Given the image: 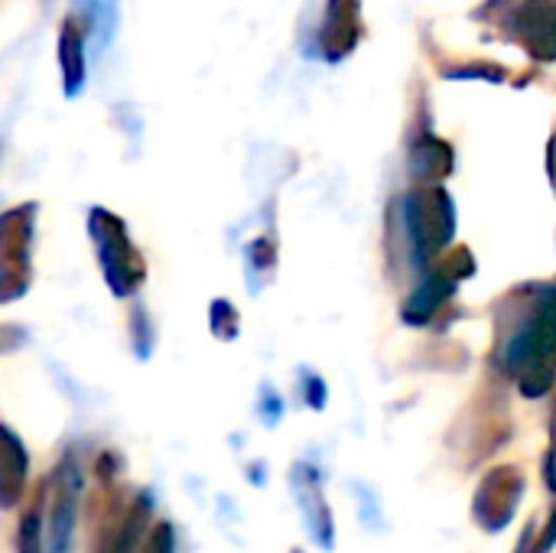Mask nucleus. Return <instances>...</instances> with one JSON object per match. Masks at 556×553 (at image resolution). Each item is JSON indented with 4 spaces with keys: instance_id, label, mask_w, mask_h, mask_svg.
Segmentation results:
<instances>
[{
    "instance_id": "f257e3e1",
    "label": "nucleus",
    "mask_w": 556,
    "mask_h": 553,
    "mask_svg": "<svg viewBox=\"0 0 556 553\" xmlns=\"http://www.w3.org/2000/svg\"><path fill=\"white\" fill-rule=\"evenodd\" d=\"M498 365L531 401L556 385V287H518L498 306Z\"/></svg>"
},
{
    "instance_id": "f03ea898",
    "label": "nucleus",
    "mask_w": 556,
    "mask_h": 553,
    "mask_svg": "<svg viewBox=\"0 0 556 553\" xmlns=\"http://www.w3.org/2000/svg\"><path fill=\"white\" fill-rule=\"evenodd\" d=\"M414 267H430L456 235V205L443 186H417L394 209Z\"/></svg>"
},
{
    "instance_id": "7ed1b4c3",
    "label": "nucleus",
    "mask_w": 556,
    "mask_h": 553,
    "mask_svg": "<svg viewBox=\"0 0 556 553\" xmlns=\"http://www.w3.org/2000/svg\"><path fill=\"white\" fill-rule=\"evenodd\" d=\"M472 16L534 62H556V0H485Z\"/></svg>"
},
{
    "instance_id": "20e7f679",
    "label": "nucleus",
    "mask_w": 556,
    "mask_h": 553,
    "mask_svg": "<svg viewBox=\"0 0 556 553\" xmlns=\"http://www.w3.org/2000/svg\"><path fill=\"white\" fill-rule=\"evenodd\" d=\"M88 235L94 241L101 274H104V284L111 287V293L114 297L137 293V287L147 277V267H143V257L137 254V248L130 244L127 225L108 209H91L88 212Z\"/></svg>"
},
{
    "instance_id": "39448f33",
    "label": "nucleus",
    "mask_w": 556,
    "mask_h": 553,
    "mask_svg": "<svg viewBox=\"0 0 556 553\" xmlns=\"http://www.w3.org/2000/svg\"><path fill=\"white\" fill-rule=\"evenodd\" d=\"M33 222L36 202L16 205L0 218V254H3V277L0 297L3 303L16 300L29 287V244H33Z\"/></svg>"
},
{
    "instance_id": "423d86ee",
    "label": "nucleus",
    "mask_w": 556,
    "mask_h": 553,
    "mask_svg": "<svg viewBox=\"0 0 556 553\" xmlns=\"http://www.w3.org/2000/svg\"><path fill=\"white\" fill-rule=\"evenodd\" d=\"M52 495L46 508V553H72L78 492H81V466L75 456H62L52 479Z\"/></svg>"
},
{
    "instance_id": "0eeeda50",
    "label": "nucleus",
    "mask_w": 556,
    "mask_h": 553,
    "mask_svg": "<svg viewBox=\"0 0 556 553\" xmlns=\"http://www.w3.org/2000/svg\"><path fill=\"white\" fill-rule=\"evenodd\" d=\"M521 495H525V473L518 466L492 469L479 482L476 499H472V515H476L479 528L489 531V535L505 531L511 525L518 505H521Z\"/></svg>"
},
{
    "instance_id": "6e6552de",
    "label": "nucleus",
    "mask_w": 556,
    "mask_h": 553,
    "mask_svg": "<svg viewBox=\"0 0 556 553\" xmlns=\"http://www.w3.org/2000/svg\"><path fill=\"white\" fill-rule=\"evenodd\" d=\"M362 42V0H326L319 29V52L326 62L349 59Z\"/></svg>"
},
{
    "instance_id": "1a4fd4ad",
    "label": "nucleus",
    "mask_w": 556,
    "mask_h": 553,
    "mask_svg": "<svg viewBox=\"0 0 556 553\" xmlns=\"http://www.w3.org/2000/svg\"><path fill=\"white\" fill-rule=\"evenodd\" d=\"M293 492L300 499V512H303V521H306V531L309 538L323 548V551H332V512L323 499V482H319V473L313 466H296L293 469Z\"/></svg>"
},
{
    "instance_id": "9d476101",
    "label": "nucleus",
    "mask_w": 556,
    "mask_h": 553,
    "mask_svg": "<svg viewBox=\"0 0 556 553\" xmlns=\"http://www.w3.org/2000/svg\"><path fill=\"white\" fill-rule=\"evenodd\" d=\"M407 166H410V176H414L420 186H440V183L453 173L456 153H453V147H450L443 137L424 130V134H417V140L410 143V160H407Z\"/></svg>"
},
{
    "instance_id": "9b49d317",
    "label": "nucleus",
    "mask_w": 556,
    "mask_h": 553,
    "mask_svg": "<svg viewBox=\"0 0 556 553\" xmlns=\"http://www.w3.org/2000/svg\"><path fill=\"white\" fill-rule=\"evenodd\" d=\"M456 277H450L440 264L433 267V271H427V277H424V284L404 300V306H401V316H404V323L407 326H427L437 313H440V306L453 297V290H456Z\"/></svg>"
},
{
    "instance_id": "f8f14e48",
    "label": "nucleus",
    "mask_w": 556,
    "mask_h": 553,
    "mask_svg": "<svg viewBox=\"0 0 556 553\" xmlns=\"http://www.w3.org/2000/svg\"><path fill=\"white\" fill-rule=\"evenodd\" d=\"M85 23L78 16H65L59 29V68L65 98H78L85 91Z\"/></svg>"
},
{
    "instance_id": "ddd939ff",
    "label": "nucleus",
    "mask_w": 556,
    "mask_h": 553,
    "mask_svg": "<svg viewBox=\"0 0 556 553\" xmlns=\"http://www.w3.org/2000/svg\"><path fill=\"white\" fill-rule=\"evenodd\" d=\"M150 512H153L150 492H140L137 499H130V505L108 528V538L98 553H137L143 535H147V525H150Z\"/></svg>"
},
{
    "instance_id": "4468645a",
    "label": "nucleus",
    "mask_w": 556,
    "mask_h": 553,
    "mask_svg": "<svg viewBox=\"0 0 556 553\" xmlns=\"http://www.w3.org/2000/svg\"><path fill=\"white\" fill-rule=\"evenodd\" d=\"M72 7L88 29L91 49L104 55L121 26V0H72Z\"/></svg>"
},
{
    "instance_id": "2eb2a0df",
    "label": "nucleus",
    "mask_w": 556,
    "mask_h": 553,
    "mask_svg": "<svg viewBox=\"0 0 556 553\" xmlns=\"http://www.w3.org/2000/svg\"><path fill=\"white\" fill-rule=\"evenodd\" d=\"M26 473H29V456H26L23 443L16 440L13 430H3V447H0V502H3V508H13L20 502Z\"/></svg>"
},
{
    "instance_id": "dca6fc26",
    "label": "nucleus",
    "mask_w": 556,
    "mask_h": 553,
    "mask_svg": "<svg viewBox=\"0 0 556 553\" xmlns=\"http://www.w3.org/2000/svg\"><path fill=\"white\" fill-rule=\"evenodd\" d=\"M16 551L46 553V515H42V499L33 502V505L23 512L20 531H16Z\"/></svg>"
},
{
    "instance_id": "f3484780",
    "label": "nucleus",
    "mask_w": 556,
    "mask_h": 553,
    "mask_svg": "<svg viewBox=\"0 0 556 553\" xmlns=\"http://www.w3.org/2000/svg\"><path fill=\"white\" fill-rule=\"evenodd\" d=\"M440 75H443V78H482V81H492V85L508 81V68L498 65V62H459V65H443Z\"/></svg>"
},
{
    "instance_id": "a211bd4d",
    "label": "nucleus",
    "mask_w": 556,
    "mask_h": 553,
    "mask_svg": "<svg viewBox=\"0 0 556 553\" xmlns=\"http://www.w3.org/2000/svg\"><path fill=\"white\" fill-rule=\"evenodd\" d=\"M212 332L218 339H235L238 336V310L228 300L212 303Z\"/></svg>"
},
{
    "instance_id": "6ab92c4d",
    "label": "nucleus",
    "mask_w": 556,
    "mask_h": 553,
    "mask_svg": "<svg viewBox=\"0 0 556 553\" xmlns=\"http://www.w3.org/2000/svg\"><path fill=\"white\" fill-rule=\"evenodd\" d=\"M130 339H134V349H137V355H140V359H147V355H150L153 332H150V323H147V313H143V306H137V310H134V316H130Z\"/></svg>"
},
{
    "instance_id": "aec40b11",
    "label": "nucleus",
    "mask_w": 556,
    "mask_h": 553,
    "mask_svg": "<svg viewBox=\"0 0 556 553\" xmlns=\"http://www.w3.org/2000/svg\"><path fill=\"white\" fill-rule=\"evenodd\" d=\"M143 553H176V531H173L169 521H160V525L147 535Z\"/></svg>"
},
{
    "instance_id": "412c9836",
    "label": "nucleus",
    "mask_w": 556,
    "mask_h": 553,
    "mask_svg": "<svg viewBox=\"0 0 556 553\" xmlns=\"http://www.w3.org/2000/svg\"><path fill=\"white\" fill-rule=\"evenodd\" d=\"M248 261H251V267H274V261H277V244L270 241V238H261V241H254L251 248H248Z\"/></svg>"
},
{
    "instance_id": "4be33fe9",
    "label": "nucleus",
    "mask_w": 556,
    "mask_h": 553,
    "mask_svg": "<svg viewBox=\"0 0 556 553\" xmlns=\"http://www.w3.org/2000/svg\"><path fill=\"white\" fill-rule=\"evenodd\" d=\"M544 482L547 489L556 495V401H554V417H551V453L544 460Z\"/></svg>"
},
{
    "instance_id": "5701e85b",
    "label": "nucleus",
    "mask_w": 556,
    "mask_h": 553,
    "mask_svg": "<svg viewBox=\"0 0 556 553\" xmlns=\"http://www.w3.org/2000/svg\"><path fill=\"white\" fill-rule=\"evenodd\" d=\"M306 404L309 407H316V411H323L326 407V385H323V378H306Z\"/></svg>"
},
{
    "instance_id": "b1692460",
    "label": "nucleus",
    "mask_w": 556,
    "mask_h": 553,
    "mask_svg": "<svg viewBox=\"0 0 556 553\" xmlns=\"http://www.w3.org/2000/svg\"><path fill=\"white\" fill-rule=\"evenodd\" d=\"M547 173H551V183L556 186V134L551 137V143H547Z\"/></svg>"
}]
</instances>
